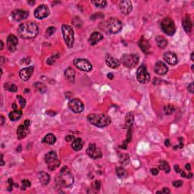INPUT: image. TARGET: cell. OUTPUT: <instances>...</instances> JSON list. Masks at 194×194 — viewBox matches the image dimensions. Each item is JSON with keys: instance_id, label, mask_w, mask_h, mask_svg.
Masks as SVG:
<instances>
[{"instance_id": "17", "label": "cell", "mask_w": 194, "mask_h": 194, "mask_svg": "<svg viewBox=\"0 0 194 194\" xmlns=\"http://www.w3.org/2000/svg\"><path fill=\"white\" fill-rule=\"evenodd\" d=\"M164 59L167 63H169L171 65H174L178 63V57L174 52H167L163 55Z\"/></svg>"}, {"instance_id": "18", "label": "cell", "mask_w": 194, "mask_h": 194, "mask_svg": "<svg viewBox=\"0 0 194 194\" xmlns=\"http://www.w3.org/2000/svg\"><path fill=\"white\" fill-rule=\"evenodd\" d=\"M168 71H169V68L165 63L158 62L155 64V72L159 75H165Z\"/></svg>"}, {"instance_id": "31", "label": "cell", "mask_w": 194, "mask_h": 194, "mask_svg": "<svg viewBox=\"0 0 194 194\" xmlns=\"http://www.w3.org/2000/svg\"><path fill=\"white\" fill-rule=\"evenodd\" d=\"M83 141L81 138H77L74 139V140L72 143V148L75 151L81 150V149L83 148Z\"/></svg>"}, {"instance_id": "59", "label": "cell", "mask_w": 194, "mask_h": 194, "mask_svg": "<svg viewBox=\"0 0 194 194\" xmlns=\"http://www.w3.org/2000/svg\"><path fill=\"white\" fill-rule=\"evenodd\" d=\"M3 63H4V58H3V57H1V64H3Z\"/></svg>"}, {"instance_id": "46", "label": "cell", "mask_w": 194, "mask_h": 194, "mask_svg": "<svg viewBox=\"0 0 194 194\" xmlns=\"http://www.w3.org/2000/svg\"><path fill=\"white\" fill-rule=\"evenodd\" d=\"M8 183L9 184V187H8V190H11V188L13 187V180L11 178H9L8 180Z\"/></svg>"}, {"instance_id": "52", "label": "cell", "mask_w": 194, "mask_h": 194, "mask_svg": "<svg viewBox=\"0 0 194 194\" xmlns=\"http://www.w3.org/2000/svg\"><path fill=\"white\" fill-rule=\"evenodd\" d=\"M165 146H166V147H169V146H170V145H171L170 140H169V139H167L165 141Z\"/></svg>"}, {"instance_id": "55", "label": "cell", "mask_w": 194, "mask_h": 194, "mask_svg": "<svg viewBox=\"0 0 194 194\" xmlns=\"http://www.w3.org/2000/svg\"><path fill=\"white\" fill-rule=\"evenodd\" d=\"M4 165V161H3V156L1 155V165Z\"/></svg>"}, {"instance_id": "26", "label": "cell", "mask_w": 194, "mask_h": 194, "mask_svg": "<svg viewBox=\"0 0 194 194\" xmlns=\"http://www.w3.org/2000/svg\"><path fill=\"white\" fill-rule=\"evenodd\" d=\"M22 116V111L21 110H18V109H15L14 111H12L11 112L9 113V119L11 121H18L19 119L21 118Z\"/></svg>"}, {"instance_id": "15", "label": "cell", "mask_w": 194, "mask_h": 194, "mask_svg": "<svg viewBox=\"0 0 194 194\" xmlns=\"http://www.w3.org/2000/svg\"><path fill=\"white\" fill-rule=\"evenodd\" d=\"M28 17V12L22 9H17L12 12V18L16 21H21Z\"/></svg>"}, {"instance_id": "6", "label": "cell", "mask_w": 194, "mask_h": 194, "mask_svg": "<svg viewBox=\"0 0 194 194\" xmlns=\"http://www.w3.org/2000/svg\"><path fill=\"white\" fill-rule=\"evenodd\" d=\"M139 57L135 54H125L121 57V61L122 64L127 68H133L137 64Z\"/></svg>"}, {"instance_id": "23", "label": "cell", "mask_w": 194, "mask_h": 194, "mask_svg": "<svg viewBox=\"0 0 194 194\" xmlns=\"http://www.w3.org/2000/svg\"><path fill=\"white\" fill-rule=\"evenodd\" d=\"M103 39V35L101 34L100 33H99V32H94V33H93L90 35V38H89V42L91 45H95L98 42L102 40Z\"/></svg>"}, {"instance_id": "58", "label": "cell", "mask_w": 194, "mask_h": 194, "mask_svg": "<svg viewBox=\"0 0 194 194\" xmlns=\"http://www.w3.org/2000/svg\"><path fill=\"white\" fill-rule=\"evenodd\" d=\"M193 55H194V52H192V53H191V60H192V61L194 60Z\"/></svg>"}, {"instance_id": "29", "label": "cell", "mask_w": 194, "mask_h": 194, "mask_svg": "<svg viewBox=\"0 0 194 194\" xmlns=\"http://www.w3.org/2000/svg\"><path fill=\"white\" fill-rule=\"evenodd\" d=\"M156 43L157 46L160 48V49H165L168 45V41L166 39L162 36H158L156 38Z\"/></svg>"}, {"instance_id": "35", "label": "cell", "mask_w": 194, "mask_h": 194, "mask_svg": "<svg viewBox=\"0 0 194 194\" xmlns=\"http://www.w3.org/2000/svg\"><path fill=\"white\" fill-rule=\"evenodd\" d=\"M174 110H175V108L172 105H166V106L165 107V108H164L165 113L166 114V115H171V114L174 112Z\"/></svg>"}, {"instance_id": "4", "label": "cell", "mask_w": 194, "mask_h": 194, "mask_svg": "<svg viewBox=\"0 0 194 194\" xmlns=\"http://www.w3.org/2000/svg\"><path fill=\"white\" fill-rule=\"evenodd\" d=\"M62 31L63 37H64V42L66 45L69 48H72L74 42V30L71 26L67 24H63L62 27Z\"/></svg>"}, {"instance_id": "28", "label": "cell", "mask_w": 194, "mask_h": 194, "mask_svg": "<svg viewBox=\"0 0 194 194\" xmlns=\"http://www.w3.org/2000/svg\"><path fill=\"white\" fill-rule=\"evenodd\" d=\"M39 180L42 184L46 185L50 183V176L46 172H40L39 173Z\"/></svg>"}, {"instance_id": "21", "label": "cell", "mask_w": 194, "mask_h": 194, "mask_svg": "<svg viewBox=\"0 0 194 194\" xmlns=\"http://www.w3.org/2000/svg\"><path fill=\"white\" fill-rule=\"evenodd\" d=\"M28 133H29L28 127L25 126L24 125H21L17 129V135H18V138L19 139L26 137L28 136Z\"/></svg>"}, {"instance_id": "40", "label": "cell", "mask_w": 194, "mask_h": 194, "mask_svg": "<svg viewBox=\"0 0 194 194\" xmlns=\"http://www.w3.org/2000/svg\"><path fill=\"white\" fill-rule=\"evenodd\" d=\"M17 98H18V99H19V102H20L21 107V108H24L26 105L25 99H24V97H22L21 96H17Z\"/></svg>"}, {"instance_id": "20", "label": "cell", "mask_w": 194, "mask_h": 194, "mask_svg": "<svg viewBox=\"0 0 194 194\" xmlns=\"http://www.w3.org/2000/svg\"><path fill=\"white\" fill-rule=\"evenodd\" d=\"M105 63L108 67L113 68V69L118 68L120 65V61H118L115 58H113L111 55H107L106 59H105Z\"/></svg>"}, {"instance_id": "14", "label": "cell", "mask_w": 194, "mask_h": 194, "mask_svg": "<svg viewBox=\"0 0 194 194\" xmlns=\"http://www.w3.org/2000/svg\"><path fill=\"white\" fill-rule=\"evenodd\" d=\"M18 43V40L15 35H9L7 38V47L10 52H15Z\"/></svg>"}, {"instance_id": "2", "label": "cell", "mask_w": 194, "mask_h": 194, "mask_svg": "<svg viewBox=\"0 0 194 194\" xmlns=\"http://www.w3.org/2000/svg\"><path fill=\"white\" fill-rule=\"evenodd\" d=\"M88 121L98 127H105L111 123V118L103 114H90L87 117Z\"/></svg>"}, {"instance_id": "30", "label": "cell", "mask_w": 194, "mask_h": 194, "mask_svg": "<svg viewBox=\"0 0 194 194\" xmlns=\"http://www.w3.org/2000/svg\"><path fill=\"white\" fill-rule=\"evenodd\" d=\"M56 142V137L52 134H49L42 139V143L52 145Z\"/></svg>"}, {"instance_id": "53", "label": "cell", "mask_w": 194, "mask_h": 194, "mask_svg": "<svg viewBox=\"0 0 194 194\" xmlns=\"http://www.w3.org/2000/svg\"><path fill=\"white\" fill-rule=\"evenodd\" d=\"M185 169H186V170H187V171H190V169H191L190 165V164H187L186 166H185Z\"/></svg>"}, {"instance_id": "44", "label": "cell", "mask_w": 194, "mask_h": 194, "mask_svg": "<svg viewBox=\"0 0 194 194\" xmlns=\"http://www.w3.org/2000/svg\"><path fill=\"white\" fill-rule=\"evenodd\" d=\"M172 184L174 187H180L182 186L183 182H182L181 181H175L173 182Z\"/></svg>"}, {"instance_id": "32", "label": "cell", "mask_w": 194, "mask_h": 194, "mask_svg": "<svg viewBox=\"0 0 194 194\" xmlns=\"http://www.w3.org/2000/svg\"><path fill=\"white\" fill-rule=\"evenodd\" d=\"M116 174L119 178H126L127 177V173L126 170L121 167H118L116 169Z\"/></svg>"}, {"instance_id": "19", "label": "cell", "mask_w": 194, "mask_h": 194, "mask_svg": "<svg viewBox=\"0 0 194 194\" xmlns=\"http://www.w3.org/2000/svg\"><path fill=\"white\" fill-rule=\"evenodd\" d=\"M132 3L130 1L125 0L120 2V9L124 15H128L132 10Z\"/></svg>"}, {"instance_id": "25", "label": "cell", "mask_w": 194, "mask_h": 194, "mask_svg": "<svg viewBox=\"0 0 194 194\" xmlns=\"http://www.w3.org/2000/svg\"><path fill=\"white\" fill-rule=\"evenodd\" d=\"M64 75L65 77L68 79L70 82L74 83V79H75V71L72 68H68L64 71Z\"/></svg>"}, {"instance_id": "57", "label": "cell", "mask_w": 194, "mask_h": 194, "mask_svg": "<svg viewBox=\"0 0 194 194\" xmlns=\"http://www.w3.org/2000/svg\"><path fill=\"white\" fill-rule=\"evenodd\" d=\"M0 43H1V50H3V46H4L3 42H2V41H1V42H0Z\"/></svg>"}, {"instance_id": "47", "label": "cell", "mask_w": 194, "mask_h": 194, "mask_svg": "<svg viewBox=\"0 0 194 194\" xmlns=\"http://www.w3.org/2000/svg\"><path fill=\"white\" fill-rule=\"evenodd\" d=\"M187 89H188V91H190L191 93H193V83H191L189 85L188 87H187Z\"/></svg>"}, {"instance_id": "45", "label": "cell", "mask_w": 194, "mask_h": 194, "mask_svg": "<svg viewBox=\"0 0 194 194\" xmlns=\"http://www.w3.org/2000/svg\"><path fill=\"white\" fill-rule=\"evenodd\" d=\"M74 139H75V137H74V136H73V135H68L65 137V140L68 141V142L74 141Z\"/></svg>"}, {"instance_id": "5", "label": "cell", "mask_w": 194, "mask_h": 194, "mask_svg": "<svg viewBox=\"0 0 194 194\" xmlns=\"http://www.w3.org/2000/svg\"><path fill=\"white\" fill-rule=\"evenodd\" d=\"M45 161L47 164L48 169L54 171L60 165V161L58 159L57 154L55 151H50L45 156Z\"/></svg>"}, {"instance_id": "39", "label": "cell", "mask_w": 194, "mask_h": 194, "mask_svg": "<svg viewBox=\"0 0 194 194\" xmlns=\"http://www.w3.org/2000/svg\"><path fill=\"white\" fill-rule=\"evenodd\" d=\"M55 30L56 29H55L54 27H50V28H48L46 31V37H50V36H52V35L55 32Z\"/></svg>"}, {"instance_id": "37", "label": "cell", "mask_w": 194, "mask_h": 194, "mask_svg": "<svg viewBox=\"0 0 194 194\" xmlns=\"http://www.w3.org/2000/svg\"><path fill=\"white\" fill-rule=\"evenodd\" d=\"M120 162L124 165H127L129 162V156L126 154H122L120 158Z\"/></svg>"}, {"instance_id": "41", "label": "cell", "mask_w": 194, "mask_h": 194, "mask_svg": "<svg viewBox=\"0 0 194 194\" xmlns=\"http://www.w3.org/2000/svg\"><path fill=\"white\" fill-rule=\"evenodd\" d=\"M30 185H31V183H30V181H28V180H23L22 181V187L23 188L25 189L26 187H30Z\"/></svg>"}, {"instance_id": "1", "label": "cell", "mask_w": 194, "mask_h": 194, "mask_svg": "<svg viewBox=\"0 0 194 194\" xmlns=\"http://www.w3.org/2000/svg\"><path fill=\"white\" fill-rule=\"evenodd\" d=\"M18 32L21 38L33 39L37 37L39 33L38 25L33 21H27L19 26Z\"/></svg>"}, {"instance_id": "9", "label": "cell", "mask_w": 194, "mask_h": 194, "mask_svg": "<svg viewBox=\"0 0 194 194\" xmlns=\"http://www.w3.org/2000/svg\"><path fill=\"white\" fill-rule=\"evenodd\" d=\"M137 78L141 84H147L150 80V75L145 64L139 66V68L137 71Z\"/></svg>"}, {"instance_id": "33", "label": "cell", "mask_w": 194, "mask_h": 194, "mask_svg": "<svg viewBox=\"0 0 194 194\" xmlns=\"http://www.w3.org/2000/svg\"><path fill=\"white\" fill-rule=\"evenodd\" d=\"M159 168L160 170L164 171L166 173L170 172V171H171L170 166H169V165L168 164V162L165 161H160Z\"/></svg>"}, {"instance_id": "50", "label": "cell", "mask_w": 194, "mask_h": 194, "mask_svg": "<svg viewBox=\"0 0 194 194\" xmlns=\"http://www.w3.org/2000/svg\"><path fill=\"white\" fill-rule=\"evenodd\" d=\"M24 125H25V126H27L29 127L30 125V121H29V120H26V121H24Z\"/></svg>"}, {"instance_id": "8", "label": "cell", "mask_w": 194, "mask_h": 194, "mask_svg": "<svg viewBox=\"0 0 194 194\" xmlns=\"http://www.w3.org/2000/svg\"><path fill=\"white\" fill-rule=\"evenodd\" d=\"M106 28L109 33H117L120 32L122 28V23L119 19L115 18H112L106 21Z\"/></svg>"}, {"instance_id": "12", "label": "cell", "mask_w": 194, "mask_h": 194, "mask_svg": "<svg viewBox=\"0 0 194 194\" xmlns=\"http://www.w3.org/2000/svg\"><path fill=\"white\" fill-rule=\"evenodd\" d=\"M68 107L74 113H80L84 110V103L78 99H72L68 103Z\"/></svg>"}, {"instance_id": "38", "label": "cell", "mask_w": 194, "mask_h": 194, "mask_svg": "<svg viewBox=\"0 0 194 194\" xmlns=\"http://www.w3.org/2000/svg\"><path fill=\"white\" fill-rule=\"evenodd\" d=\"M5 88H6V90H8V91L14 92V93L17 92V90H18V87H17V86L15 84H6Z\"/></svg>"}, {"instance_id": "10", "label": "cell", "mask_w": 194, "mask_h": 194, "mask_svg": "<svg viewBox=\"0 0 194 194\" xmlns=\"http://www.w3.org/2000/svg\"><path fill=\"white\" fill-rule=\"evenodd\" d=\"M74 64L77 67L78 69L81 70L83 72H90L93 68L91 63L87 60L84 59H77L74 61Z\"/></svg>"}, {"instance_id": "36", "label": "cell", "mask_w": 194, "mask_h": 194, "mask_svg": "<svg viewBox=\"0 0 194 194\" xmlns=\"http://www.w3.org/2000/svg\"><path fill=\"white\" fill-rule=\"evenodd\" d=\"M92 3H93L98 8H104L106 6L107 2L105 0H101V1H92Z\"/></svg>"}, {"instance_id": "43", "label": "cell", "mask_w": 194, "mask_h": 194, "mask_svg": "<svg viewBox=\"0 0 194 194\" xmlns=\"http://www.w3.org/2000/svg\"><path fill=\"white\" fill-rule=\"evenodd\" d=\"M58 57H59V55H56L55 57V55H52V57H50V59H48L47 64H52L55 62V59H56V58H58Z\"/></svg>"}, {"instance_id": "62", "label": "cell", "mask_w": 194, "mask_h": 194, "mask_svg": "<svg viewBox=\"0 0 194 194\" xmlns=\"http://www.w3.org/2000/svg\"><path fill=\"white\" fill-rule=\"evenodd\" d=\"M193 67H194V66L192 65V71H193Z\"/></svg>"}, {"instance_id": "48", "label": "cell", "mask_w": 194, "mask_h": 194, "mask_svg": "<svg viewBox=\"0 0 194 194\" xmlns=\"http://www.w3.org/2000/svg\"><path fill=\"white\" fill-rule=\"evenodd\" d=\"M151 173H152L153 175H157V174H159V169H151Z\"/></svg>"}, {"instance_id": "56", "label": "cell", "mask_w": 194, "mask_h": 194, "mask_svg": "<svg viewBox=\"0 0 194 194\" xmlns=\"http://www.w3.org/2000/svg\"><path fill=\"white\" fill-rule=\"evenodd\" d=\"M1 118H2V122H1V125H3L4 121H5V118H4V117L2 115H1Z\"/></svg>"}, {"instance_id": "54", "label": "cell", "mask_w": 194, "mask_h": 194, "mask_svg": "<svg viewBox=\"0 0 194 194\" xmlns=\"http://www.w3.org/2000/svg\"><path fill=\"white\" fill-rule=\"evenodd\" d=\"M107 77H108V78H109L110 80H112V79H113V77H114V76H113V74H112V73H109V74H108Z\"/></svg>"}, {"instance_id": "51", "label": "cell", "mask_w": 194, "mask_h": 194, "mask_svg": "<svg viewBox=\"0 0 194 194\" xmlns=\"http://www.w3.org/2000/svg\"><path fill=\"white\" fill-rule=\"evenodd\" d=\"M174 169H175V171H177V172H181V169H180V167L178 165H174Z\"/></svg>"}, {"instance_id": "34", "label": "cell", "mask_w": 194, "mask_h": 194, "mask_svg": "<svg viewBox=\"0 0 194 194\" xmlns=\"http://www.w3.org/2000/svg\"><path fill=\"white\" fill-rule=\"evenodd\" d=\"M34 86L35 88L37 89V90H38V91L40 92V93H44L46 91V90H47L46 85L40 82L36 83L34 84Z\"/></svg>"}, {"instance_id": "3", "label": "cell", "mask_w": 194, "mask_h": 194, "mask_svg": "<svg viewBox=\"0 0 194 194\" xmlns=\"http://www.w3.org/2000/svg\"><path fill=\"white\" fill-rule=\"evenodd\" d=\"M58 179H59V184L64 187H71L74 183L73 174H72L69 169L66 166L63 167L62 169H61Z\"/></svg>"}, {"instance_id": "13", "label": "cell", "mask_w": 194, "mask_h": 194, "mask_svg": "<svg viewBox=\"0 0 194 194\" xmlns=\"http://www.w3.org/2000/svg\"><path fill=\"white\" fill-rule=\"evenodd\" d=\"M50 15V10L46 5H40L36 8L34 16L38 19H43Z\"/></svg>"}, {"instance_id": "42", "label": "cell", "mask_w": 194, "mask_h": 194, "mask_svg": "<svg viewBox=\"0 0 194 194\" xmlns=\"http://www.w3.org/2000/svg\"><path fill=\"white\" fill-rule=\"evenodd\" d=\"M100 186H101L100 182L98 181H94V183H93V187L94 190L96 191L99 190V188H100Z\"/></svg>"}, {"instance_id": "49", "label": "cell", "mask_w": 194, "mask_h": 194, "mask_svg": "<svg viewBox=\"0 0 194 194\" xmlns=\"http://www.w3.org/2000/svg\"><path fill=\"white\" fill-rule=\"evenodd\" d=\"M162 192V193H170V190H169V188H167V187H165V188L163 189V190L161 191Z\"/></svg>"}, {"instance_id": "24", "label": "cell", "mask_w": 194, "mask_h": 194, "mask_svg": "<svg viewBox=\"0 0 194 194\" xmlns=\"http://www.w3.org/2000/svg\"><path fill=\"white\" fill-rule=\"evenodd\" d=\"M139 47L141 48L142 51L144 52H146V53L149 52V49H150V44H149V42L148 40L145 39L143 37H142L140 40H139Z\"/></svg>"}, {"instance_id": "11", "label": "cell", "mask_w": 194, "mask_h": 194, "mask_svg": "<svg viewBox=\"0 0 194 194\" xmlns=\"http://www.w3.org/2000/svg\"><path fill=\"white\" fill-rule=\"evenodd\" d=\"M86 153L90 158L93 159H99L103 156V153L101 152L100 149L96 146L94 143H91L89 145L87 149H86Z\"/></svg>"}, {"instance_id": "22", "label": "cell", "mask_w": 194, "mask_h": 194, "mask_svg": "<svg viewBox=\"0 0 194 194\" xmlns=\"http://www.w3.org/2000/svg\"><path fill=\"white\" fill-rule=\"evenodd\" d=\"M182 24H183V29L185 30L186 32H191L193 29V24L191 21V19L189 15H186L184 18L183 19L182 21Z\"/></svg>"}, {"instance_id": "60", "label": "cell", "mask_w": 194, "mask_h": 194, "mask_svg": "<svg viewBox=\"0 0 194 194\" xmlns=\"http://www.w3.org/2000/svg\"><path fill=\"white\" fill-rule=\"evenodd\" d=\"M28 3L30 4V5H33V4L35 3V2H34V1H29V2H28Z\"/></svg>"}, {"instance_id": "61", "label": "cell", "mask_w": 194, "mask_h": 194, "mask_svg": "<svg viewBox=\"0 0 194 194\" xmlns=\"http://www.w3.org/2000/svg\"><path fill=\"white\" fill-rule=\"evenodd\" d=\"M12 108H14V109H17V106H16V105H15V103H14V104H13Z\"/></svg>"}, {"instance_id": "27", "label": "cell", "mask_w": 194, "mask_h": 194, "mask_svg": "<svg viewBox=\"0 0 194 194\" xmlns=\"http://www.w3.org/2000/svg\"><path fill=\"white\" fill-rule=\"evenodd\" d=\"M134 115L133 112H128L125 117V125L127 128H130L134 124Z\"/></svg>"}, {"instance_id": "16", "label": "cell", "mask_w": 194, "mask_h": 194, "mask_svg": "<svg viewBox=\"0 0 194 194\" xmlns=\"http://www.w3.org/2000/svg\"><path fill=\"white\" fill-rule=\"evenodd\" d=\"M33 72V67H28V68H23L20 71L19 75L22 81H27L31 77Z\"/></svg>"}, {"instance_id": "7", "label": "cell", "mask_w": 194, "mask_h": 194, "mask_svg": "<svg viewBox=\"0 0 194 194\" xmlns=\"http://www.w3.org/2000/svg\"><path fill=\"white\" fill-rule=\"evenodd\" d=\"M161 27L163 31L169 36L174 35L176 31L175 24L170 18H165L163 19L161 22Z\"/></svg>"}]
</instances>
